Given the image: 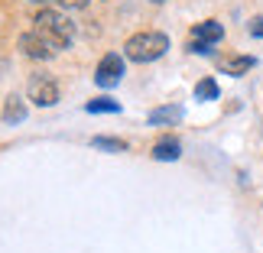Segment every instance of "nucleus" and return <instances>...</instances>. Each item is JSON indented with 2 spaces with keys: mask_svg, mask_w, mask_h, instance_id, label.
I'll list each match as a JSON object with an SVG mask.
<instances>
[{
  "mask_svg": "<svg viewBox=\"0 0 263 253\" xmlns=\"http://www.w3.org/2000/svg\"><path fill=\"white\" fill-rule=\"evenodd\" d=\"M195 98H198V101H215V98H218L215 78H201V82L195 85Z\"/></svg>",
  "mask_w": 263,
  "mask_h": 253,
  "instance_id": "nucleus-13",
  "label": "nucleus"
},
{
  "mask_svg": "<svg viewBox=\"0 0 263 253\" xmlns=\"http://www.w3.org/2000/svg\"><path fill=\"white\" fill-rule=\"evenodd\" d=\"M20 49H23V55H29V59H39V62H49L59 49L55 46H49L43 36L36 33V29H29V33H23L20 36Z\"/></svg>",
  "mask_w": 263,
  "mask_h": 253,
  "instance_id": "nucleus-6",
  "label": "nucleus"
},
{
  "mask_svg": "<svg viewBox=\"0 0 263 253\" xmlns=\"http://www.w3.org/2000/svg\"><path fill=\"white\" fill-rule=\"evenodd\" d=\"M250 36H257V39H263V16H257V20H250Z\"/></svg>",
  "mask_w": 263,
  "mask_h": 253,
  "instance_id": "nucleus-14",
  "label": "nucleus"
},
{
  "mask_svg": "<svg viewBox=\"0 0 263 253\" xmlns=\"http://www.w3.org/2000/svg\"><path fill=\"white\" fill-rule=\"evenodd\" d=\"M221 39H224V26H221L218 20H205V23H198L195 29H192L189 52L205 55V52H211V46H215V43H221Z\"/></svg>",
  "mask_w": 263,
  "mask_h": 253,
  "instance_id": "nucleus-3",
  "label": "nucleus"
},
{
  "mask_svg": "<svg viewBox=\"0 0 263 253\" xmlns=\"http://www.w3.org/2000/svg\"><path fill=\"white\" fill-rule=\"evenodd\" d=\"M149 4H163V0H149Z\"/></svg>",
  "mask_w": 263,
  "mask_h": 253,
  "instance_id": "nucleus-16",
  "label": "nucleus"
},
{
  "mask_svg": "<svg viewBox=\"0 0 263 253\" xmlns=\"http://www.w3.org/2000/svg\"><path fill=\"white\" fill-rule=\"evenodd\" d=\"M26 91H29V101H33V104H39V107L59 104V82H55L52 75H46V72H39V75L29 78Z\"/></svg>",
  "mask_w": 263,
  "mask_h": 253,
  "instance_id": "nucleus-4",
  "label": "nucleus"
},
{
  "mask_svg": "<svg viewBox=\"0 0 263 253\" xmlns=\"http://www.w3.org/2000/svg\"><path fill=\"white\" fill-rule=\"evenodd\" d=\"M179 156H182L179 140H159V143L153 146V159H159V163H176Z\"/></svg>",
  "mask_w": 263,
  "mask_h": 253,
  "instance_id": "nucleus-9",
  "label": "nucleus"
},
{
  "mask_svg": "<svg viewBox=\"0 0 263 253\" xmlns=\"http://www.w3.org/2000/svg\"><path fill=\"white\" fill-rule=\"evenodd\" d=\"M33 29L46 39L49 46H55V49H68V46H72V39H75V23L65 13L49 10V7H43V10H36V13H33Z\"/></svg>",
  "mask_w": 263,
  "mask_h": 253,
  "instance_id": "nucleus-1",
  "label": "nucleus"
},
{
  "mask_svg": "<svg viewBox=\"0 0 263 253\" xmlns=\"http://www.w3.org/2000/svg\"><path fill=\"white\" fill-rule=\"evenodd\" d=\"M182 120V107H159L149 114V124H176Z\"/></svg>",
  "mask_w": 263,
  "mask_h": 253,
  "instance_id": "nucleus-11",
  "label": "nucleus"
},
{
  "mask_svg": "<svg viewBox=\"0 0 263 253\" xmlns=\"http://www.w3.org/2000/svg\"><path fill=\"white\" fill-rule=\"evenodd\" d=\"M254 65H257V59H254V55H231V59H224V62H221V72L240 78V75H247Z\"/></svg>",
  "mask_w": 263,
  "mask_h": 253,
  "instance_id": "nucleus-8",
  "label": "nucleus"
},
{
  "mask_svg": "<svg viewBox=\"0 0 263 253\" xmlns=\"http://www.w3.org/2000/svg\"><path fill=\"white\" fill-rule=\"evenodd\" d=\"M169 52V36L166 33H137L130 36L124 43V55L130 59V62H156V59H163Z\"/></svg>",
  "mask_w": 263,
  "mask_h": 253,
  "instance_id": "nucleus-2",
  "label": "nucleus"
},
{
  "mask_svg": "<svg viewBox=\"0 0 263 253\" xmlns=\"http://www.w3.org/2000/svg\"><path fill=\"white\" fill-rule=\"evenodd\" d=\"M55 4H59V7H65V10H82L88 0H55Z\"/></svg>",
  "mask_w": 263,
  "mask_h": 253,
  "instance_id": "nucleus-15",
  "label": "nucleus"
},
{
  "mask_svg": "<svg viewBox=\"0 0 263 253\" xmlns=\"http://www.w3.org/2000/svg\"><path fill=\"white\" fill-rule=\"evenodd\" d=\"M95 149H110V153H124L127 149V140H114V137H95L91 140Z\"/></svg>",
  "mask_w": 263,
  "mask_h": 253,
  "instance_id": "nucleus-12",
  "label": "nucleus"
},
{
  "mask_svg": "<svg viewBox=\"0 0 263 253\" xmlns=\"http://www.w3.org/2000/svg\"><path fill=\"white\" fill-rule=\"evenodd\" d=\"M0 117H4V124H20V120H26V104H23V98L7 94V98H4V110H0Z\"/></svg>",
  "mask_w": 263,
  "mask_h": 253,
  "instance_id": "nucleus-7",
  "label": "nucleus"
},
{
  "mask_svg": "<svg viewBox=\"0 0 263 253\" xmlns=\"http://www.w3.org/2000/svg\"><path fill=\"white\" fill-rule=\"evenodd\" d=\"M85 110H88V114H117L120 104H117V101H110V98H91L88 104H85Z\"/></svg>",
  "mask_w": 263,
  "mask_h": 253,
  "instance_id": "nucleus-10",
  "label": "nucleus"
},
{
  "mask_svg": "<svg viewBox=\"0 0 263 253\" xmlns=\"http://www.w3.org/2000/svg\"><path fill=\"white\" fill-rule=\"evenodd\" d=\"M120 78H124V59L117 52H107L95 68V82H98V88H114Z\"/></svg>",
  "mask_w": 263,
  "mask_h": 253,
  "instance_id": "nucleus-5",
  "label": "nucleus"
},
{
  "mask_svg": "<svg viewBox=\"0 0 263 253\" xmlns=\"http://www.w3.org/2000/svg\"><path fill=\"white\" fill-rule=\"evenodd\" d=\"M39 4H43V0H39Z\"/></svg>",
  "mask_w": 263,
  "mask_h": 253,
  "instance_id": "nucleus-17",
  "label": "nucleus"
}]
</instances>
